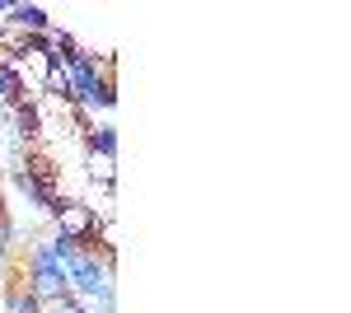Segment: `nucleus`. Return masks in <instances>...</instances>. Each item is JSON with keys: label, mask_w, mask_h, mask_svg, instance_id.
<instances>
[{"label": "nucleus", "mask_w": 351, "mask_h": 313, "mask_svg": "<svg viewBox=\"0 0 351 313\" xmlns=\"http://www.w3.org/2000/svg\"><path fill=\"white\" fill-rule=\"evenodd\" d=\"M5 313H43V304H38L24 286H10L5 290Z\"/></svg>", "instance_id": "0eeeda50"}, {"label": "nucleus", "mask_w": 351, "mask_h": 313, "mask_svg": "<svg viewBox=\"0 0 351 313\" xmlns=\"http://www.w3.org/2000/svg\"><path fill=\"white\" fill-rule=\"evenodd\" d=\"M52 220H56V234H66L75 248L99 234V215H94V206H89V201H66V197H61V201H56V210H52Z\"/></svg>", "instance_id": "f03ea898"}, {"label": "nucleus", "mask_w": 351, "mask_h": 313, "mask_svg": "<svg viewBox=\"0 0 351 313\" xmlns=\"http://www.w3.org/2000/svg\"><path fill=\"white\" fill-rule=\"evenodd\" d=\"M14 187H19V192H24V201H28V206L47 210V201H43V192H38V183H33V178H28L24 168H14ZM47 215H52V210H47Z\"/></svg>", "instance_id": "9d476101"}, {"label": "nucleus", "mask_w": 351, "mask_h": 313, "mask_svg": "<svg viewBox=\"0 0 351 313\" xmlns=\"http://www.w3.org/2000/svg\"><path fill=\"white\" fill-rule=\"evenodd\" d=\"M24 99H33V103H38V94H28V89H24L14 75H5V71H0V103L14 108V103H24Z\"/></svg>", "instance_id": "6e6552de"}, {"label": "nucleus", "mask_w": 351, "mask_h": 313, "mask_svg": "<svg viewBox=\"0 0 351 313\" xmlns=\"http://www.w3.org/2000/svg\"><path fill=\"white\" fill-rule=\"evenodd\" d=\"M24 290L38 299V304H56V299L71 295V276H66V266H28V286Z\"/></svg>", "instance_id": "7ed1b4c3"}, {"label": "nucleus", "mask_w": 351, "mask_h": 313, "mask_svg": "<svg viewBox=\"0 0 351 313\" xmlns=\"http://www.w3.org/2000/svg\"><path fill=\"white\" fill-rule=\"evenodd\" d=\"M89 183H99L104 192H112V183H117V159L89 150Z\"/></svg>", "instance_id": "423d86ee"}, {"label": "nucleus", "mask_w": 351, "mask_h": 313, "mask_svg": "<svg viewBox=\"0 0 351 313\" xmlns=\"http://www.w3.org/2000/svg\"><path fill=\"white\" fill-rule=\"evenodd\" d=\"M43 313H89V309H84V299L66 295V299H56V304H43Z\"/></svg>", "instance_id": "9b49d317"}, {"label": "nucleus", "mask_w": 351, "mask_h": 313, "mask_svg": "<svg viewBox=\"0 0 351 313\" xmlns=\"http://www.w3.org/2000/svg\"><path fill=\"white\" fill-rule=\"evenodd\" d=\"M0 271H5V262H0Z\"/></svg>", "instance_id": "ddd939ff"}, {"label": "nucleus", "mask_w": 351, "mask_h": 313, "mask_svg": "<svg viewBox=\"0 0 351 313\" xmlns=\"http://www.w3.org/2000/svg\"><path fill=\"white\" fill-rule=\"evenodd\" d=\"M0 215H5V201H0Z\"/></svg>", "instance_id": "f8f14e48"}, {"label": "nucleus", "mask_w": 351, "mask_h": 313, "mask_svg": "<svg viewBox=\"0 0 351 313\" xmlns=\"http://www.w3.org/2000/svg\"><path fill=\"white\" fill-rule=\"evenodd\" d=\"M66 276H71V295L75 299H104V295H112V271L94 253H75L66 262Z\"/></svg>", "instance_id": "f257e3e1"}, {"label": "nucleus", "mask_w": 351, "mask_h": 313, "mask_svg": "<svg viewBox=\"0 0 351 313\" xmlns=\"http://www.w3.org/2000/svg\"><path fill=\"white\" fill-rule=\"evenodd\" d=\"M89 150H94V155H112V159H117V127L89 131Z\"/></svg>", "instance_id": "1a4fd4ad"}, {"label": "nucleus", "mask_w": 351, "mask_h": 313, "mask_svg": "<svg viewBox=\"0 0 351 313\" xmlns=\"http://www.w3.org/2000/svg\"><path fill=\"white\" fill-rule=\"evenodd\" d=\"M10 24L38 38V33H47V28H52V19H47V10H43V5H14V10H10Z\"/></svg>", "instance_id": "39448f33"}, {"label": "nucleus", "mask_w": 351, "mask_h": 313, "mask_svg": "<svg viewBox=\"0 0 351 313\" xmlns=\"http://www.w3.org/2000/svg\"><path fill=\"white\" fill-rule=\"evenodd\" d=\"M10 122H14V140H19V145H33V140L47 131V122H43V108L33 103V99H24V103L10 108Z\"/></svg>", "instance_id": "20e7f679"}]
</instances>
